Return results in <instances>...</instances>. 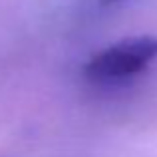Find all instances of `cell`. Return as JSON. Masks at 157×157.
Here are the masks:
<instances>
[{
	"mask_svg": "<svg viewBox=\"0 0 157 157\" xmlns=\"http://www.w3.org/2000/svg\"><path fill=\"white\" fill-rule=\"evenodd\" d=\"M157 60V36H135L101 50L84 68L94 84H121L145 72Z\"/></svg>",
	"mask_w": 157,
	"mask_h": 157,
	"instance_id": "cell-1",
	"label": "cell"
},
{
	"mask_svg": "<svg viewBox=\"0 0 157 157\" xmlns=\"http://www.w3.org/2000/svg\"><path fill=\"white\" fill-rule=\"evenodd\" d=\"M119 2H129V0H100L101 6H111V4H119Z\"/></svg>",
	"mask_w": 157,
	"mask_h": 157,
	"instance_id": "cell-2",
	"label": "cell"
}]
</instances>
